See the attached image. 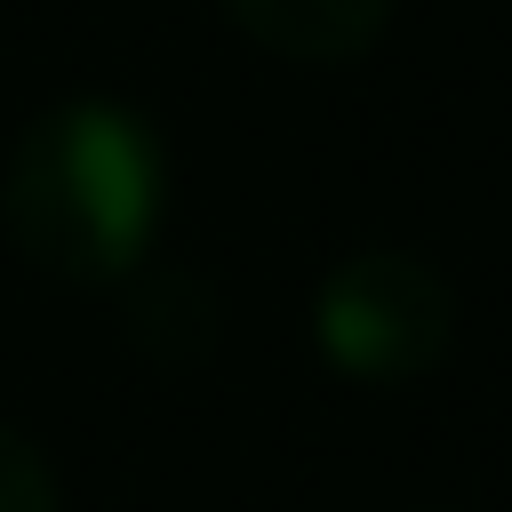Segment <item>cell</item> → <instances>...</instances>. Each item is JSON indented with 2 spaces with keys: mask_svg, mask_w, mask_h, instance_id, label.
Returning a JSON list of instances; mask_svg holds the SVG:
<instances>
[{
  "mask_svg": "<svg viewBox=\"0 0 512 512\" xmlns=\"http://www.w3.org/2000/svg\"><path fill=\"white\" fill-rule=\"evenodd\" d=\"M168 200L160 136L112 104V96H64L48 104L0 176V216L24 264L72 288H112L152 256Z\"/></svg>",
  "mask_w": 512,
  "mask_h": 512,
  "instance_id": "cell-1",
  "label": "cell"
},
{
  "mask_svg": "<svg viewBox=\"0 0 512 512\" xmlns=\"http://www.w3.org/2000/svg\"><path fill=\"white\" fill-rule=\"evenodd\" d=\"M312 336L360 384H416L424 368H440V352L456 336V296L424 256L368 248V256H344L320 280Z\"/></svg>",
  "mask_w": 512,
  "mask_h": 512,
  "instance_id": "cell-2",
  "label": "cell"
},
{
  "mask_svg": "<svg viewBox=\"0 0 512 512\" xmlns=\"http://www.w3.org/2000/svg\"><path fill=\"white\" fill-rule=\"evenodd\" d=\"M232 24L288 64H352L384 40L392 0H224Z\"/></svg>",
  "mask_w": 512,
  "mask_h": 512,
  "instance_id": "cell-3",
  "label": "cell"
},
{
  "mask_svg": "<svg viewBox=\"0 0 512 512\" xmlns=\"http://www.w3.org/2000/svg\"><path fill=\"white\" fill-rule=\"evenodd\" d=\"M0 512H64L48 456H40L24 432H8V424H0Z\"/></svg>",
  "mask_w": 512,
  "mask_h": 512,
  "instance_id": "cell-4",
  "label": "cell"
}]
</instances>
